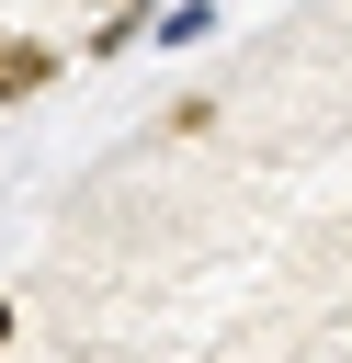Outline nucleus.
<instances>
[{"label": "nucleus", "mask_w": 352, "mask_h": 363, "mask_svg": "<svg viewBox=\"0 0 352 363\" xmlns=\"http://www.w3.org/2000/svg\"><path fill=\"white\" fill-rule=\"evenodd\" d=\"M45 79H57L45 45H0V102H23V91H45Z\"/></svg>", "instance_id": "nucleus-1"}, {"label": "nucleus", "mask_w": 352, "mask_h": 363, "mask_svg": "<svg viewBox=\"0 0 352 363\" xmlns=\"http://www.w3.org/2000/svg\"><path fill=\"white\" fill-rule=\"evenodd\" d=\"M0 340H11V306H0Z\"/></svg>", "instance_id": "nucleus-2"}, {"label": "nucleus", "mask_w": 352, "mask_h": 363, "mask_svg": "<svg viewBox=\"0 0 352 363\" xmlns=\"http://www.w3.org/2000/svg\"><path fill=\"white\" fill-rule=\"evenodd\" d=\"M0 45H11V34H0Z\"/></svg>", "instance_id": "nucleus-3"}]
</instances>
